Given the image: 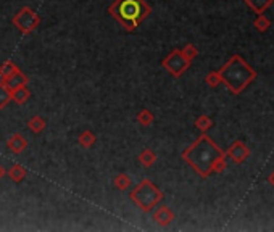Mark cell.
Returning <instances> with one entry per match:
<instances>
[{"label": "cell", "instance_id": "cell-1", "mask_svg": "<svg viewBox=\"0 0 274 232\" xmlns=\"http://www.w3.org/2000/svg\"><path fill=\"white\" fill-rule=\"evenodd\" d=\"M181 156L202 179H206L213 174L216 161L226 158V152L215 144L208 134L202 132L195 139L194 144L186 148Z\"/></svg>", "mask_w": 274, "mask_h": 232}, {"label": "cell", "instance_id": "cell-2", "mask_svg": "<svg viewBox=\"0 0 274 232\" xmlns=\"http://www.w3.org/2000/svg\"><path fill=\"white\" fill-rule=\"evenodd\" d=\"M221 74V84L231 90V94L239 95L257 79V71L245 61L239 53H234L218 70Z\"/></svg>", "mask_w": 274, "mask_h": 232}, {"label": "cell", "instance_id": "cell-3", "mask_svg": "<svg viewBox=\"0 0 274 232\" xmlns=\"http://www.w3.org/2000/svg\"><path fill=\"white\" fill-rule=\"evenodd\" d=\"M108 13L128 32H134L150 16L152 7L145 0H115L108 7Z\"/></svg>", "mask_w": 274, "mask_h": 232}, {"label": "cell", "instance_id": "cell-4", "mask_svg": "<svg viewBox=\"0 0 274 232\" xmlns=\"http://www.w3.org/2000/svg\"><path fill=\"white\" fill-rule=\"evenodd\" d=\"M129 198L136 203L139 210H142L144 213H152L158 203L163 202L165 193L150 179H142L132 189Z\"/></svg>", "mask_w": 274, "mask_h": 232}, {"label": "cell", "instance_id": "cell-5", "mask_svg": "<svg viewBox=\"0 0 274 232\" xmlns=\"http://www.w3.org/2000/svg\"><path fill=\"white\" fill-rule=\"evenodd\" d=\"M12 24L21 34L27 36V34H31L36 27H39L41 16L37 15L31 7H23L21 10L12 18Z\"/></svg>", "mask_w": 274, "mask_h": 232}, {"label": "cell", "instance_id": "cell-6", "mask_svg": "<svg viewBox=\"0 0 274 232\" xmlns=\"http://www.w3.org/2000/svg\"><path fill=\"white\" fill-rule=\"evenodd\" d=\"M192 64V61H189L186 57L182 50L179 49H173L171 52H169L166 57L163 58L162 61V67L171 74L173 78H181L182 74L189 70V67Z\"/></svg>", "mask_w": 274, "mask_h": 232}, {"label": "cell", "instance_id": "cell-7", "mask_svg": "<svg viewBox=\"0 0 274 232\" xmlns=\"http://www.w3.org/2000/svg\"><path fill=\"white\" fill-rule=\"evenodd\" d=\"M226 156H229L235 164H242L250 156V148L242 141H234L231 147L226 150Z\"/></svg>", "mask_w": 274, "mask_h": 232}, {"label": "cell", "instance_id": "cell-8", "mask_svg": "<svg viewBox=\"0 0 274 232\" xmlns=\"http://www.w3.org/2000/svg\"><path fill=\"white\" fill-rule=\"evenodd\" d=\"M174 218H176L174 211L169 207H166V205L158 207L155 211L152 210V219L157 222L158 226H162V227H168L174 221Z\"/></svg>", "mask_w": 274, "mask_h": 232}, {"label": "cell", "instance_id": "cell-9", "mask_svg": "<svg viewBox=\"0 0 274 232\" xmlns=\"http://www.w3.org/2000/svg\"><path fill=\"white\" fill-rule=\"evenodd\" d=\"M7 147H8V150L13 152L15 155H20L26 150V147H27V141L26 139L20 134V132H15L10 139L7 141Z\"/></svg>", "mask_w": 274, "mask_h": 232}, {"label": "cell", "instance_id": "cell-10", "mask_svg": "<svg viewBox=\"0 0 274 232\" xmlns=\"http://www.w3.org/2000/svg\"><path fill=\"white\" fill-rule=\"evenodd\" d=\"M4 82L8 86V89L13 90V89H16V87L27 86V84H29V79H27V76H26V74H24L21 70H18V71L13 74V76H10L8 79H5Z\"/></svg>", "mask_w": 274, "mask_h": 232}, {"label": "cell", "instance_id": "cell-11", "mask_svg": "<svg viewBox=\"0 0 274 232\" xmlns=\"http://www.w3.org/2000/svg\"><path fill=\"white\" fill-rule=\"evenodd\" d=\"M31 97V90L27 89V86H21L12 90V102H15L16 105H24Z\"/></svg>", "mask_w": 274, "mask_h": 232}, {"label": "cell", "instance_id": "cell-12", "mask_svg": "<svg viewBox=\"0 0 274 232\" xmlns=\"http://www.w3.org/2000/svg\"><path fill=\"white\" fill-rule=\"evenodd\" d=\"M272 4H274V0H245V5L257 15L264 13Z\"/></svg>", "mask_w": 274, "mask_h": 232}, {"label": "cell", "instance_id": "cell-13", "mask_svg": "<svg viewBox=\"0 0 274 232\" xmlns=\"http://www.w3.org/2000/svg\"><path fill=\"white\" fill-rule=\"evenodd\" d=\"M7 176L10 178L13 182H21L26 176H27V171L24 170V166L20 164V163H15L12 164L10 170H7Z\"/></svg>", "mask_w": 274, "mask_h": 232}, {"label": "cell", "instance_id": "cell-14", "mask_svg": "<svg viewBox=\"0 0 274 232\" xmlns=\"http://www.w3.org/2000/svg\"><path fill=\"white\" fill-rule=\"evenodd\" d=\"M27 127H29V131L33 134H41L45 131L47 121H45V118H42L39 115H34V116H31L29 121H27Z\"/></svg>", "mask_w": 274, "mask_h": 232}, {"label": "cell", "instance_id": "cell-15", "mask_svg": "<svg viewBox=\"0 0 274 232\" xmlns=\"http://www.w3.org/2000/svg\"><path fill=\"white\" fill-rule=\"evenodd\" d=\"M20 70L18 68V64L12 60H5L2 64H0V81H5L8 79L10 76H13V74Z\"/></svg>", "mask_w": 274, "mask_h": 232}, {"label": "cell", "instance_id": "cell-16", "mask_svg": "<svg viewBox=\"0 0 274 232\" xmlns=\"http://www.w3.org/2000/svg\"><path fill=\"white\" fill-rule=\"evenodd\" d=\"M155 161H157V153L152 148H144V150L139 153V163L145 166V168H152Z\"/></svg>", "mask_w": 274, "mask_h": 232}, {"label": "cell", "instance_id": "cell-17", "mask_svg": "<svg viewBox=\"0 0 274 232\" xmlns=\"http://www.w3.org/2000/svg\"><path fill=\"white\" fill-rule=\"evenodd\" d=\"M78 142H79V145L82 148H90V147L96 145L97 137H96V134H94L92 131H82L79 134V137H78Z\"/></svg>", "mask_w": 274, "mask_h": 232}, {"label": "cell", "instance_id": "cell-18", "mask_svg": "<svg viewBox=\"0 0 274 232\" xmlns=\"http://www.w3.org/2000/svg\"><path fill=\"white\" fill-rule=\"evenodd\" d=\"M136 119H137V123H139L140 126L147 127V126H150V124L154 123V119H155V115H154V113H152V111H150V110L144 108V110H140L139 113H137Z\"/></svg>", "mask_w": 274, "mask_h": 232}, {"label": "cell", "instance_id": "cell-19", "mask_svg": "<svg viewBox=\"0 0 274 232\" xmlns=\"http://www.w3.org/2000/svg\"><path fill=\"white\" fill-rule=\"evenodd\" d=\"M12 102V90L4 81H0V110H4Z\"/></svg>", "mask_w": 274, "mask_h": 232}, {"label": "cell", "instance_id": "cell-20", "mask_svg": "<svg viewBox=\"0 0 274 232\" xmlns=\"http://www.w3.org/2000/svg\"><path fill=\"white\" fill-rule=\"evenodd\" d=\"M253 27H257V31L258 32H266L269 27H271V20L269 18H266L263 13H260L257 18H255V21H253Z\"/></svg>", "mask_w": 274, "mask_h": 232}, {"label": "cell", "instance_id": "cell-21", "mask_svg": "<svg viewBox=\"0 0 274 232\" xmlns=\"http://www.w3.org/2000/svg\"><path fill=\"white\" fill-rule=\"evenodd\" d=\"M195 127L198 129L200 132H206L208 129L213 127V119L210 116H206V115H200L197 119H195Z\"/></svg>", "mask_w": 274, "mask_h": 232}, {"label": "cell", "instance_id": "cell-22", "mask_svg": "<svg viewBox=\"0 0 274 232\" xmlns=\"http://www.w3.org/2000/svg\"><path fill=\"white\" fill-rule=\"evenodd\" d=\"M113 185H115L118 190H128L131 185V178L126 173H119L116 178L113 179Z\"/></svg>", "mask_w": 274, "mask_h": 232}, {"label": "cell", "instance_id": "cell-23", "mask_svg": "<svg viewBox=\"0 0 274 232\" xmlns=\"http://www.w3.org/2000/svg\"><path fill=\"white\" fill-rule=\"evenodd\" d=\"M205 82L208 84L210 87H216L221 84V74L220 71H210L208 74L205 76Z\"/></svg>", "mask_w": 274, "mask_h": 232}, {"label": "cell", "instance_id": "cell-24", "mask_svg": "<svg viewBox=\"0 0 274 232\" xmlns=\"http://www.w3.org/2000/svg\"><path fill=\"white\" fill-rule=\"evenodd\" d=\"M182 53H184V57H186L189 61H194V60L198 57V49L195 47L194 44H187V45H184Z\"/></svg>", "mask_w": 274, "mask_h": 232}, {"label": "cell", "instance_id": "cell-25", "mask_svg": "<svg viewBox=\"0 0 274 232\" xmlns=\"http://www.w3.org/2000/svg\"><path fill=\"white\" fill-rule=\"evenodd\" d=\"M268 182H269V185L271 187H274V171L268 176Z\"/></svg>", "mask_w": 274, "mask_h": 232}, {"label": "cell", "instance_id": "cell-26", "mask_svg": "<svg viewBox=\"0 0 274 232\" xmlns=\"http://www.w3.org/2000/svg\"><path fill=\"white\" fill-rule=\"evenodd\" d=\"M7 174V171H5V168H4V166L2 164H0V181H2V178H4V176Z\"/></svg>", "mask_w": 274, "mask_h": 232}]
</instances>
